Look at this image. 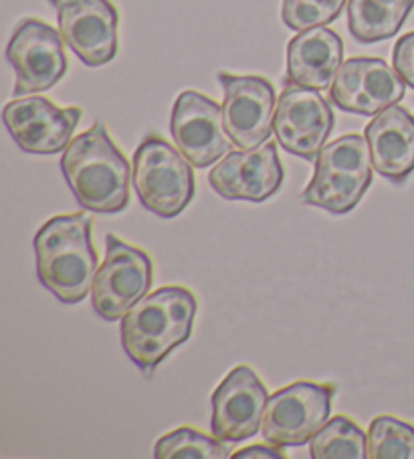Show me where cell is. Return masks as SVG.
Returning <instances> with one entry per match:
<instances>
[{
	"label": "cell",
	"mask_w": 414,
	"mask_h": 459,
	"mask_svg": "<svg viewBox=\"0 0 414 459\" xmlns=\"http://www.w3.org/2000/svg\"><path fill=\"white\" fill-rule=\"evenodd\" d=\"M61 170L77 203L87 211L114 215L130 204L134 169L109 138L106 124H93L71 140L61 158Z\"/></svg>",
	"instance_id": "6da1fadb"
},
{
	"label": "cell",
	"mask_w": 414,
	"mask_h": 459,
	"mask_svg": "<svg viewBox=\"0 0 414 459\" xmlns=\"http://www.w3.org/2000/svg\"><path fill=\"white\" fill-rule=\"evenodd\" d=\"M91 217L85 212L57 215L35 237L37 275L63 304L83 302L98 273V253L91 241Z\"/></svg>",
	"instance_id": "7a4b0ae2"
},
{
	"label": "cell",
	"mask_w": 414,
	"mask_h": 459,
	"mask_svg": "<svg viewBox=\"0 0 414 459\" xmlns=\"http://www.w3.org/2000/svg\"><path fill=\"white\" fill-rule=\"evenodd\" d=\"M196 312V296L182 286H164L142 298L119 326L127 359L144 373L154 370L193 334Z\"/></svg>",
	"instance_id": "3957f363"
},
{
	"label": "cell",
	"mask_w": 414,
	"mask_h": 459,
	"mask_svg": "<svg viewBox=\"0 0 414 459\" xmlns=\"http://www.w3.org/2000/svg\"><path fill=\"white\" fill-rule=\"evenodd\" d=\"M372 169L368 140L360 134H346L325 144L315 156L314 178L299 199L309 207L346 215L370 188Z\"/></svg>",
	"instance_id": "277c9868"
},
{
	"label": "cell",
	"mask_w": 414,
	"mask_h": 459,
	"mask_svg": "<svg viewBox=\"0 0 414 459\" xmlns=\"http://www.w3.org/2000/svg\"><path fill=\"white\" fill-rule=\"evenodd\" d=\"M134 188L140 203L162 219L185 211L196 193L194 166L177 146L150 134L134 154Z\"/></svg>",
	"instance_id": "5b68a950"
},
{
	"label": "cell",
	"mask_w": 414,
	"mask_h": 459,
	"mask_svg": "<svg viewBox=\"0 0 414 459\" xmlns=\"http://www.w3.org/2000/svg\"><path fill=\"white\" fill-rule=\"evenodd\" d=\"M154 281V265L148 253L116 235L106 237V259L98 269L91 288L93 310L108 322L122 320L148 296Z\"/></svg>",
	"instance_id": "8992f818"
},
{
	"label": "cell",
	"mask_w": 414,
	"mask_h": 459,
	"mask_svg": "<svg viewBox=\"0 0 414 459\" xmlns=\"http://www.w3.org/2000/svg\"><path fill=\"white\" fill-rule=\"evenodd\" d=\"M336 385L298 381L271 394L263 437L277 447H301L330 421Z\"/></svg>",
	"instance_id": "52a82bcc"
},
{
	"label": "cell",
	"mask_w": 414,
	"mask_h": 459,
	"mask_svg": "<svg viewBox=\"0 0 414 459\" xmlns=\"http://www.w3.org/2000/svg\"><path fill=\"white\" fill-rule=\"evenodd\" d=\"M6 59L14 69V98L51 90L67 74V55L63 37L39 19H25L14 29Z\"/></svg>",
	"instance_id": "ba28073f"
},
{
	"label": "cell",
	"mask_w": 414,
	"mask_h": 459,
	"mask_svg": "<svg viewBox=\"0 0 414 459\" xmlns=\"http://www.w3.org/2000/svg\"><path fill=\"white\" fill-rule=\"evenodd\" d=\"M170 134L194 169H209L235 146L225 128L222 106L194 90L182 91L174 101Z\"/></svg>",
	"instance_id": "9c48e42d"
},
{
	"label": "cell",
	"mask_w": 414,
	"mask_h": 459,
	"mask_svg": "<svg viewBox=\"0 0 414 459\" xmlns=\"http://www.w3.org/2000/svg\"><path fill=\"white\" fill-rule=\"evenodd\" d=\"M225 91L222 116L230 140L238 150L263 146L273 134L275 124V87L259 75L219 74Z\"/></svg>",
	"instance_id": "30bf717a"
},
{
	"label": "cell",
	"mask_w": 414,
	"mask_h": 459,
	"mask_svg": "<svg viewBox=\"0 0 414 459\" xmlns=\"http://www.w3.org/2000/svg\"><path fill=\"white\" fill-rule=\"evenodd\" d=\"M269 403L267 386L246 364L222 378L211 397V431L225 443H241L263 429Z\"/></svg>",
	"instance_id": "8fae6325"
},
{
	"label": "cell",
	"mask_w": 414,
	"mask_h": 459,
	"mask_svg": "<svg viewBox=\"0 0 414 459\" xmlns=\"http://www.w3.org/2000/svg\"><path fill=\"white\" fill-rule=\"evenodd\" d=\"M336 124L332 106L320 91L288 85L277 100L275 138L280 146L304 160H315Z\"/></svg>",
	"instance_id": "7c38bea8"
},
{
	"label": "cell",
	"mask_w": 414,
	"mask_h": 459,
	"mask_svg": "<svg viewBox=\"0 0 414 459\" xmlns=\"http://www.w3.org/2000/svg\"><path fill=\"white\" fill-rule=\"evenodd\" d=\"M82 116L77 106L59 108L43 96H30L6 104L3 120L22 152L51 156L67 150Z\"/></svg>",
	"instance_id": "4fadbf2b"
},
{
	"label": "cell",
	"mask_w": 414,
	"mask_h": 459,
	"mask_svg": "<svg viewBox=\"0 0 414 459\" xmlns=\"http://www.w3.org/2000/svg\"><path fill=\"white\" fill-rule=\"evenodd\" d=\"M57 11L63 41L87 67H101L117 55L119 14L109 0H49Z\"/></svg>",
	"instance_id": "5bb4252c"
},
{
	"label": "cell",
	"mask_w": 414,
	"mask_h": 459,
	"mask_svg": "<svg viewBox=\"0 0 414 459\" xmlns=\"http://www.w3.org/2000/svg\"><path fill=\"white\" fill-rule=\"evenodd\" d=\"M406 83L380 57H354L340 67L330 87L333 106L358 116H378L404 98Z\"/></svg>",
	"instance_id": "9a60e30c"
},
{
	"label": "cell",
	"mask_w": 414,
	"mask_h": 459,
	"mask_svg": "<svg viewBox=\"0 0 414 459\" xmlns=\"http://www.w3.org/2000/svg\"><path fill=\"white\" fill-rule=\"evenodd\" d=\"M283 164L275 142L229 152L209 174L212 191L227 201L263 203L283 185Z\"/></svg>",
	"instance_id": "2e32d148"
},
{
	"label": "cell",
	"mask_w": 414,
	"mask_h": 459,
	"mask_svg": "<svg viewBox=\"0 0 414 459\" xmlns=\"http://www.w3.org/2000/svg\"><path fill=\"white\" fill-rule=\"evenodd\" d=\"M372 164L380 177L401 185L414 172V116L390 106L366 126Z\"/></svg>",
	"instance_id": "e0dca14e"
},
{
	"label": "cell",
	"mask_w": 414,
	"mask_h": 459,
	"mask_svg": "<svg viewBox=\"0 0 414 459\" xmlns=\"http://www.w3.org/2000/svg\"><path fill=\"white\" fill-rule=\"evenodd\" d=\"M344 65V41L328 27H314L291 39L288 45V77L309 90H330Z\"/></svg>",
	"instance_id": "ac0fdd59"
},
{
	"label": "cell",
	"mask_w": 414,
	"mask_h": 459,
	"mask_svg": "<svg viewBox=\"0 0 414 459\" xmlns=\"http://www.w3.org/2000/svg\"><path fill=\"white\" fill-rule=\"evenodd\" d=\"M414 9V0H348V29L358 43L394 37Z\"/></svg>",
	"instance_id": "d6986e66"
},
{
	"label": "cell",
	"mask_w": 414,
	"mask_h": 459,
	"mask_svg": "<svg viewBox=\"0 0 414 459\" xmlns=\"http://www.w3.org/2000/svg\"><path fill=\"white\" fill-rule=\"evenodd\" d=\"M314 459H364L368 457V433L346 415L330 419L309 441Z\"/></svg>",
	"instance_id": "ffe728a7"
},
{
	"label": "cell",
	"mask_w": 414,
	"mask_h": 459,
	"mask_svg": "<svg viewBox=\"0 0 414 459\" xmlns=\"http://www.w3.org/2000/svg\"><path fill=\"white\" fill-rule=\"evenodd\" d=\"M156 459H227V443L193 427H178L156 441Z\"/></svg>",
	"instance_id": "44dd1931"
},
{
	"label": "cell",
	"mask_w": 414,
	"mask_h": 459,
	"mask_svg": "<svg viewBox=\"0 0 414 459\" xmlns=\"http://www.w3.org/2000/svg\"><path fill=\"white\" fill-rule=\"evenodd\" d=\"M368 459H414V425L380 415L368 427Z\"/></svg>",
	"instance_id": "7402d4cb"
},
{
	"label": "cell",
	"mask_w": 414,
	"mask_h": 459,
	"mask_svg": "<svg viewBox=\"0 0 414 459\" xmlns=\"http://www.w3.org/2000/svg\"><path fill=\"white\" fill-rule=\"evenodd\" d=\"M348 0H283L281 19L293 30L325 27L340 17Z\"/></svg>",
	"instance_id": "603a6c76"
},
{
	"label": "cell",
	"mask_w": 414,
	"mask_h": 459,
	"mask_svg": "<svg viewBox=\"0 0 414 459\" xmlns=\"http://www.w3.org/2000/svg\"><path fill=\"white\" fill-rule=\"evenodd\" d=\"M392 65L404 83L414 90V30L398 39L392 51Z\"/></svg>",
	"instance_id": "cb8c5ba5"
},
{
	"label": "cell",
	"mask_w": 414,
	"mask_h": 459,
	"mask_svg": "<svg viewBox=\"0 0 414 459\" xmlns=\"http://www.w3.org/2000/svg\"><path fill=\"white\" fill-rule=\"evenodd\" d=\"M237 459H259V457H265V459H285L288 455L283 454L281 447L273 446V443H269V446H251V447H245L241 451H237L233 455Z\"/></svg>",
	"instance_id": "d4e9b609"
}]
</instances>
